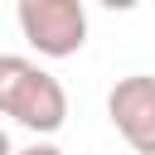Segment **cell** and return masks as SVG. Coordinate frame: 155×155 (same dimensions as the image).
Returning <instances> with one entry per match:
<instances>
[{"instance_id":"5","label":"cell","mask_w":155,"mask_h":155,"mask_svg":"<svg viewBox=\"0 0 155 155\" xmlns=\"http://www.w3.org/2000/svg\"><path fill=\"white\" fill-rule=\"evenodd\" d=\"M0 155H15V150H10V131H5V126H0Z\"/></svg>"},{"instance_id":"3","label":"cell","mask_w":155,"mask_h":155,"mask_svg":"<svg viewBox=\"0 0 155 155\" xmlns=\"http://www.w3.org/2000/svg\"><path fill=\"white\" fill-rule=\"evenodd\" d=\"M107 116L136 155H155V78L150 73L116 78V87L107 92Z\"/></svg>"},{"instance_id":"4","label":"cell","mask_w":155,"mask_h":155,"mask_svg":"<svg viewBox=\"0 0 155 155\" xmlns=\"http://www.w3.org/2000/svg\"><path fill=\"white\" fill-rule=\"evenodd\" d=\"M15 155H63V150L48 145V140H34V145H24V150H15Z\"/></svg>"},{"instance_id":"2","label":"cell","mask_w":155,"mask_h":155,"mask_svg":"<svg viewBox=\"0 0 155 155\" xmlns=\"http://www.w3.org/2000/svg\"><path fill=\"white\" fill-rule=\"evenodd\" d=\"M19 34L44 58H73L87 44V10L82 0H19L15 10Z\"/></svg>"},{"instance_id":"1","label":"cell","mask_w":155,"mask_h":155,"mask_svg":"<svg viewBox=\"0 0 155 155\" xmlns=\"http://www.w3.org/2000/svg\"><path fill=\"white\" fill-rule=\"evenodd\" d=\"M0 116L19 121L34 136H53L68 121L63 82L24 53H0Z\"/></svg>"}]
</instances>
